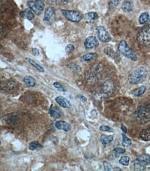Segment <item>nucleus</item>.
<instances>
[{
    "mask_svg": "<svg viewBox=\"0 0 150 171\" xmlns=\"http://www.w3.org/2000/svg\"><path fill=\"white\" fill-rule=\"evenodd\" d=\"M114 171H122V170L121 169V168L119 167H115V169H114Z\"/></svg>",
    "mask_w": 150,
    "mask_h": 171,
    "instance_id": "obj_39",
    "label": "nucleus"
},
{
    "mask_svg": "<svg viewBox=\"0 0 150 171\" xmlns=\"http://www.w3.org/2000/svg\"><path fill=\"white\" fill-rule=\"evenodd\" d=\"M121 9L125 13H129L132 10V5L131 2L126 1L122 4Z\"/></svg>",
    "mask_w": 150,
    "mask_h": 171,
    "instance_id": "obj_19",
    "label": "nucleus"
},
{
    "mask_svg": "<svg viewBox=\"0 0 150 171\" xmlns=\"http://www.w3.org/2000/svg\"><path fill=\"white\" fill-rule=\"evenodd\" d=\"M136 40L141 45H150V24L145 25L139 31L136 35Z\"/></svg>",
    "mask_w": 150,
    "mask_h": 171,
    "instance_id": "obj_4",
    "label": "nucleus"
},
{
    "mask_svg": "<svg viewBox=\"0 0 150 171\" xmlns=\"http://www.w3.org/2000/svg\"><path fill=\"white\" fill-rule=\"evenodd\" d=\"M113 140V136L112 135L106 136L105 135H102L100 138V141L103 145H107L110 142H112Z\"/></svg>",
    "mask_w": 150,
    "mask_h": 171,
    "instance_id": "obj_17",
    "label": "nucleus"
},
{
    "mask_svg": "<svg viewBox=\"0 0 150 171\" xmlns=\"http://www.w3.org/2000/svg\"><path fill=\"white\" fill-rule=\"evenodd\" d=\"M134 168L135 170L139 171H144L146 169L145 165H143L136 159L134 162Z\"/></svg>",
    "mask_w": 150,
    "mask_h": 171,
    "instance_id": "obj_24",
    "label": "nucleus"
},
{
    "mask_svg": "<svg viewBox=\"0 0 150 171\" xmlns=\"http://www.w3.org/2000/svg\"><path fill=\"white\" fill-rule=\"evenodd\" d=\"M23 81L26 85L30 87H34L35 85V80L33 77L30 76H26L24 77Z\"/></svg>",
    "mask_w": 150,
    "mask_h": 171,
    "instance_id": "obj_18",
    "label": "nucleus"
},
{
    "mask_svg": "<svg viewBox=\"0 0 150 171\" xmlns=\"http://www.w3.org/2000/svg\"><path fill=\"white\" fill-rule=\"evenodd\" d=\"M45 0H36L35 2L30 1L28 2L29 8L37 15H40L45 8Z\"/></svg>",
    "mask_w": 150,
    "mask_h": 171,
    "instance_id": "obj_6",
    "label": "nucleus"
},
{
    "mask_svg": "<svg viewBox=\"0 0 150 171\" xmlns=\"http://www.w3.org/2000/svg\"><path fill=\"white\" fill-rule=\"evenodd\" d=\"M97 54L96 53H89L83 56V59L85 61H89L97 57Z\"/></svg>",
    "mask_w": 150,
    "mask_h": 171,
    "instance_id": "obj_27",
    "label": "nucleus"
},
{
    "mask_svg": "<svg viewBox=\"0 0 150 171\" xmlns=\"http://www.w3.org/2000/svg\"><path fill=\"white\" fill-rule=\"evenodd\" d=\"M78 97L83 103L86 102L87 101V98L85 96H83L82 95H78Z\"/></svg>",
    "mask_w": 150,
    "mask_h": 171,
    "instance_id": "obj_37",
    "label": "nucleus"
},
{
    "mask_svg": "<svg viewBox=\"0 0 150 171\" xmlns=\"http://www.w3.org/2000/svg\"><path fill=\"white\" fill-rule=\"evenodd\" d=\"M86 19L89 22L97 20L98 15L95 12H89L86 14Z\"/></svg>",
    "mask_w": 150,
    "mask_h": 171,
    "instance_id": "obj_26",
    "label": "nucleus"
},
{
    "mask_svg": "<svg viewBox=\"0 0 150 171\" xmlns=\"http://www.w3.org/2000/svg\"><path fill=\"white\" fill-rule=\"evenodd\" d=\"M134 118L140 125H145L150 122V104H144L138 107L134 113Z\"/></svg>",
    "mask_w": 150,
    "mask_h": 171,
    "instance_id": "obj_1",
    "label": "nucleus"
},
{
    "mask_svg": "<svg viewBox=\"0 0 150 171\" xmlns=\"http://www.w3.org/2000/svg\"><path fill=\"white\" fill-rule=\"evenodd\" d=\"M53 86L59 91H62V92H65L66 91V89L64 88L63 85L59 82H55L53 83Z\"/></svg>",
    "mask_w": 150,
    "mask_h": 171,
    "instance_id": "obj_31",
    "label": "nucleus"
},
{
    "mask_svg": "<svg viewBox=\"0 0 150 171\" xmlns=\"http://www.w3.org/2000/svg\"><path fill=\"white\" fill-rule=\"evenodd\" d=\"M26 60H27V61L29 62L30 64L32 66H33L34 68H35L37 70H38L40 72H44L45 70L42 67L40 66L38 64H37L36 62H34L33 60H31L28 58H26Z\"/></svg>",
    "mask_w": 150,
    "mask_h": 171,
    "instance_id": "obj_25",
    "label": "nucleus"
},
{
    "mask_svg": "<svg viewBox=\"0 0 150 171\" xmlns=\"http://www.w3.org/2000/svg\"><path fill=\"white\" fill-rule=\"evenodd\" d=\"M122 145L124 147H128L131 146L132 141L131 139L127 137L125 133H122Z\"/></svg>",
    "mask_w": 150,
    "mask_h": 171,
    "instance_id": "obj_23",
    "label": "nucleus"
},
{
    "mask_svg": "<svg viewBox=\"0 0 150 171\" xmlns=\"http://www.w3.org/2000/svg\"><path fill=\"white\" fill-rule=\"evenodd\" d=\"M136 160L144 165H150V155L149 154H142L139 156Z\"/></svg>",
    "mask_w": 150,
    "mask_h": 171,
    "instance_id": "obj_14",
    "label": "nucleus"
},
{
    "mask_svg": "<svg viewBox=\"0 0 150 171\" xmlns=\"http://www.w3.org/2000/svg\"><path fill=\"white\" fill-rule=\"evenodd\" d=\"M103 165H104L105 170L106 171H111L112 170V165L107 161L103 162Z\"/></svg>",
    "mask_w": 150,
    "mask_h": 171,
    "instance_id": "obj_32",
    "label": "nucleus"
},
{
    "mask_svg": "<svg viewBox=\"0 0 150 171\" xmlns=\"http://www.w3.org/2000/svg\"><path fill=\"white\" fill-rule=\"evenodd\" d=\"M32 53L33 55L35 56H38L39 55V51L38 49L34 48L32 49Z\"/></svg>",
    "mask_w": 150,
    "mask_h": 171,
    "instance_id": "obj_35",
    "label": "nucleus"
},
{
    "mask_svg": "<svg viewBox=\"0 0 150 171\" xmlns=\"http://www.w3.org/2000/svg\"><path fill=\"white\" fill-rule=\"evenodd\" d=\"M55 101L60 106L64 108H70L71 107V104L70 102L63 96H57L55 99Z\"/></svg>",
    "mask_w": 150,
    "mask_h": 171,
    "instance_id": "obj_10",
    "label": "nucleus"
},
{
    "mask_svg": "<svg viewBox=\"0 0 150 171\" xmlns=\"http://www.w3.org/2000/svg\"><path fill=\"white\" fill-rule=\"evenodd\" d=\"M43 146L40 144L38 141H34L30 142L29 146V149L31 151L38 150L42 148Z\"/></svg>",
    "mask_w": 150,
    "mask_h": 171,
    "instance_id": "obj_21",
    "label": "nucleus"
},
{
    "mask_svg": "<svg viewBox=\"0 0 150 171\" xmlns=\"http://www.w3.org/2000/svg\"><path fill=\"white\" fill-rule=\"evenodd\" d=\"M121 127L122 132H124V133H125V134H126L127 132V129L126 127H125V126H124V124H122V123L121 124Z\"/></svg>",
    "mask_w": 150,
    "mask_h": 171,
    "instance_id": "obj_36",
    "label": "nucleus"
},
{
    "mask_svg": "<svg viewBox=\"0 0 150 171\" xmlns=\"http://www.w3.org/2000/svg\"><path fill=\"white\" fill-rule=\"evenodd\" d=\"M74 50V46L72 44L68 45L66 47V48H65V51H66V52L68 53H70L72 52Z\"/></svg>",
    "mask_w": 150,
    "mask_h": 171,
    "instance_id": "obj_33",
    "label": "nucleus"
},
{
    "mask_svg": "<svg viewBox=\"0 0 150 171\" xmlns=\"http://www.w3.org/2000/svg\"><path fill=\"white\" fill-rule=\"evenodd\" d=\"M139 136L144 141H150V127L143 129L140 133Z\"/></svg>",
    "mask_w": 150,
    "mask_h": 171,
    "instance_id": "obj_15",
    "label": "nucleus"
},
{
    "mask_svg": "<svg viewBox=\"0 0 150 171\" xmlns=\"http://www.w3.org/2000/svg\"><path fill=\"white\" fill-rule=\"evenodd\" d=\"M56 14L54 9L51 6L48 7L45 12L44 20L45 22H49L55 20Z\"/></svg>",
    "mask_w": 150,
    "mask_h": 171,
    "instance_id": "obj_8",
    "label": "nucleus"
},
{
    "mask_svg": "<svg viewBox=\"0 0 150 171\" xmlns=\"http://www.w3.org/2000/svg\"><path fill=\"white\" fill-rule=\"evenodd\" d=\"M114 152L115 153V156L116 157H118L119 156V154H123L125 153V150L124 149L120 148V147H117L114 150Z\"/></svg>",
    "mask_w": 150,
    "mask_h": 171,
    "instance_id": "obj_30",
    "label": "nucleus"
},
{
    "mask_svg": "<svg viewBox=\"0 0 150 171\" xmlns=\"http://www.w3.org/2000/svg\"><path fill=\"white\" fill-rule=\"evenodd\" d=\"M149 20V15L148 13L144 12L142 13L139 17V22L140 24H144L147 23Z\"/></svg>",
    "mask_w": 150,
    "mask_h": 171,
    "instance_id": "obj_22",
    "label": "nucleus"
},
{
    "mask_svg": "<svg viewBox=\"0 0 150 171\" xmlns=\"http://www.w3.org/2000/svg\"><path fill=\"white\" fill-rule=\"evenodd\" d=\"M53 104H52L50 108L49 114L52 118H54L55 119H60L62 116V113L61 110L59 109V108L57 107L53 106Z\"/></svg>",
    "mask_w": 150,
    "mask_h": 171,
    "instance_id": "obj_12",
    "label": "nucleus"
},
{
    "mask_svg": "<svg viewBox=\"0 0 150 171\" xmlns=\"http://www.w3.org/2000/svg\"><path fill=\"white\" fill-rule=\"evenodd\" d=\"M20 15L23 18H26L29 20H33L35 17V15L33 11L30 8L20 12Z\"/></svg>",
    "mask_w": 150,
    "mask_h": 171,
    "instance_id": "obj_13",
    "label": "nucleus"
},
{
    "mask_svg": "<svg viewBox=\"0 0 150 171\" xmlns=\"http://www.w3.org/2000/svg\"><path fill=\"white\" fill-rule=\"evenodd\" d=\"M148 71L145 67H141L135 70L128 77V81L132 84H138L143 82L146 79Z\"/></svg>",
    "mask_w": 150,
    "mask_h": 171,
    "instance_id": "obj_2",
    "label": "nucleus"
},
{
    "mask_svg": "<svg viewBox=\"0 0 150 171\" xmlns=\"http://www.w3.org/2000/svg\"><path fill=\"white\" fill-rule=\"evenodd\" d=\"M104 52L106 55H108L109 57L114 59V60L117 58V57H118L117 54L113 50V49L111 48L110 47L106 48L104 49Z\"/></svg>",
    "mask_w": 150,
    "mask_h": 171,
    "instance_id": "obj_20",
    "label": "nucleus"
},
{
    "mask_svg": "<svg viewBox=\"0 0 150 171\" xmlns=\"http://www.w3.org/2000/svg\"><path fill=\"white\" fill-rule=\"evenodd\" d=\"M98 45V41L94 36H90L88 37L84 43L85 46L88 49L94 48Z\"/></svg>",
    "mask_w": 150,
    "mask_h": 171,
    "instance_id": "obj_9",
    "label": "nucleus"
},
{
    "mask_svg": "<svg viewBox=\"0 0 150 171\" xmlns=\"http://www.w3.org/2000/svg\"><path fill=\"white\" fill-rule=\"evenodd\" d=\"M85 157H86V158L87 159H91L93 158L92 155V154H91L88 153L85 154Z\"/></svg>",
    "mask_w": 150,
    "mask_h": 171,
    "instance_id": "obj_38",
    "label": "nucleus"
},
{
    "mask_svg": "<svg viewBox=\"0 0 150 171\" xmlns=\"http://www.w3.org/2000/svg\"><path fill=\"white\" fill-rule=\"evenodd\" d=\"M61 13L67 20L72 22H79L83 19V14L79 11L62 10Z\"/></svg>",
    "mask_w": 150,
    "mask_h": 171,
    "instance_id": "obj_5",
    "label": "nucleus"
},
{
    "mask_svg": "<svg viewBox=\"0 0 150 171\" xmlns=\"http://www.w3.org/2000/svg\"><path fill=\"white\" fill-rule=\"evenodd\" d=\"M121 0H111L109 4V8L110 10L115 9L120 4Z\"/></svg>",
    "mask_w": 150,
    "mask_h": 171,
    "instance_id": "obj_28",
    "label": "nucleus"
},
{
    "mask_svg": "<svg viewBox=\"0 0 150 171\" xmlns=\"http://www.w3.org/2000/svg\"><path fill=\"white\" fill-rule=\"evenodd\" d=\"M100 131H102V132H112L111 130H112V128H110L109 126H101L100 127Z\"/></svg>",
    "mask_w": 150,
    "mask_h": 171,
    "instance_id": "obj_34",
    "label": "nucleus"
},
{
    "mask_svg": "<svg viewBox=\"0 0 150 171\" xmlns=\"http://www.w3.org/2000/svg\"><path fill=\"white\" fill-rule=\"evenodd\" d=\"M118 51L121 54L127 59L133 62L137 61V56L135 53L132 51L128 44L124 40H121L118 44Z\"/></svg>",
    "mask_w": 150,
    "mask_h": 171,
    "instance_id": "obj_3",
    "label": "nucleus"
},
{
    "mask_svg": "<svg viewBox=\"0 0 150 171\" xmlns=\"http://www.w3.org/2000/svg\"><path fill=\"white\" fill-rule=\"evenodd\" d=\"M64 1H65V2H67L70 3L73 2L74 0H64Z\"/></svg>",
    "mask_w": 150,
    "mask_h": 171,
    "instance_id": "obj_40",
    "label": "nucleus"
},
{
    "mask_svg": "<svg viewBox=\"0 0 150 171\" xmlns=\"http://www.w3.org/2000/svg\"><path fill=\"white\" fill-rule=\"evenodd\" d=\"M55 126L59 130H62L65 132H68L71 129L70 124L64 121H59L56 122Z\"/></svg>",
    "mask_w": 150,
    "mask_h": 171,
    "instance_id": "obj_11",
    "label": "nucleus"
},
{
    "mask_svg": "<svg viewBox=\"0 0 150 171\" xmlns=\"http://www.w3.org/2000/svg\"><path fill=\"white\" fill-rule=\"evenodd\" d=\"M129 158L128 156H123L122 157L119 161V163L120 164L123 165L124 166H128L129 164Z\"/></svg>",
    "mask_w": 150,
    "mask_h": 171,
    "instance_id": "obj_29",
    "label": "nucleus"
},
{
    "mask_svg": "<svg viewBox=\"0 0 150 171\" xmlns=\"http://www.w3.org/2000/svg\"><path fill=\"white\" fill-rule=\"evenodd\" d=\"M146 90V87L145 86H140V87H138V88L135 89L132 91V94L135 97H139V96H141L145 93Z\"/></svg>",
    "mask_w": 150,
    "mask_h": 171,
    "instance_id": "obj_16",
    "label": "nucleus"
},
{
    "mask_svg": "<svg viewBox=\"0 0 150 171\" xmlns=\"http://www.w3.org/2000/svg\"><path fill=\"white\" fill-rule=\"evenodd\" d=\"M97 33L98 38L102 42H109L112 40L111 36L104 26H97Z\"/></svg>",
    "mask_w": 150,
    "mask_h": 171,
    "instance_id": "obj_7",
    "label": "nucleus"
}]
</instances>
